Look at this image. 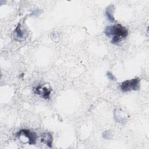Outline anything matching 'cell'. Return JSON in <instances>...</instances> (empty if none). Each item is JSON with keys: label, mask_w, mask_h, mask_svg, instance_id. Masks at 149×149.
<instances>
[{"label": "cell", "mask_w": 149, "mask_h": 149, "mask_svg": "<svg viewBox=\"0 0 149 149\" xmlns=\"http://www.w3.org/2000/svg\"><path fill=\"white\" fill-rule=\"evenodd\" d=\"M105 34L109 37L112 36L111 42L113 44H117L120 41L127 37L128 31L126 27L120 24H117L107 27L105 29Z\"/></svg>", "instance_id": "1"}, {"label": "cell", "mask_w": 149, "mask_h": 149, "mask_svg": "<svg viewBox=\"0 0 149 149\" xmlns=\"http://www.w3.org/2000/svg\"><path fill=\"white\" fill-rule=\"evenodd\" d=\"M16 136L23 143H28L30 145L35 144L37 139L36 132L27 129H21L17 132Z\"/></svg>", "instance_id": "2"}, {"label": "cell", "mask_w": 149, "mask_h": 149, "mask_svg": "<svg viewBox=\"0 0 149 149\" xmlns=\"http://www.w3.org/2000/svg\"><path fill=\"white\" fill-rule=\"evenodd\" d=\"M140 79L135 78L130 80H127L123 81L120 85V90L123 92H128L132 90H137L140 87Z\"/></svg>", "instance_id": "3"}, {"label": "cell", "mask_w": 149, "mask_h": 149, "mask_svg": "<svg viewBox=\"0 0 149 149\" xmlns=\"http://www.w3.org/2000/svg\"><path fill=\"white\" fill-rule=\"evenodd\" d=\"M34 92L36 94L40 95L44 99H48L49 97V95L51 93V89H48L46 87L38 86L36 88H35Z\"/></svg>", "instance_id": "4"}, {"label": "cell", "mask_w": 149, "mask_h": 149, "mask_svg": "<svg viewBox=\"0 0 149 149\" xmlns=\"http://www.w3.org/2000/svg\"><path fill=\"white\" fill-rule=\"evenodd\" d=\"M41 142L45 143L49 147H51L52 142V134L48 132L43 133L41 135Z\"/></svg>", "instance_id": "5"}, {"label": "cell", "mask_w": 149, "mask_h": 149, "mask_svg": "<svg viewBox=\"0 0 149 149\" xmlns=\"http://www.w3.org/2000/svg\"><path fill=\"white\" fill-rule=\"evenodd\" d=\"M113 6V5H110L109 6L106 10L105 12V15L110 20V21H115V19L113 16V9L112 8Z\"/></svg>", "instance_id": "6"}, {"label": "cell", "mask_w": 149, "mask_h": 149, "mask_svg": "<svg viewBox=\"0 0 149 149\" xmlns=\"http://www.w3.org/2000/svg\"><path fill=\"white\" fill-rule=\"evenodd\" d=\"M15 31L17 37H19V38H22L23 37V31H22V29L20 27V24L17 26V27Z\"/></svg>", "instance_id": "7"}, {"label": "cell", "mask_w": 149, "mask_h": 149, "mask_svg": "<svg viewBox=\"0 0 149 149\" xmlns=\"http://www.w3.org/2000/svg\"><path fill=\"white\" fill-rule=\"evenodd\" d=\"M107 76L108 77V78L109 79H111V80H114L115 79V77H113V76L112 75V74L111 72H107Z\"/></svg>", "instance_id": "8"}]
</instances>
